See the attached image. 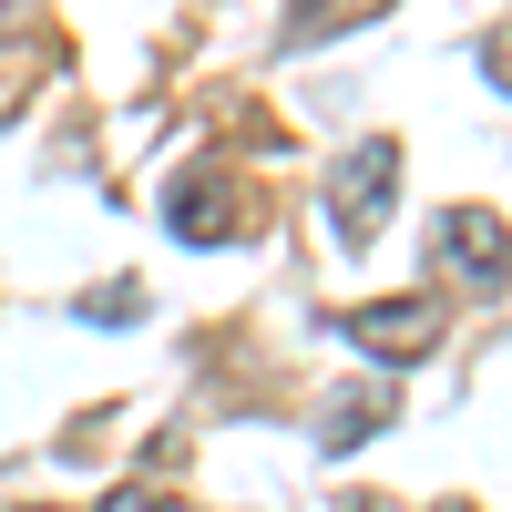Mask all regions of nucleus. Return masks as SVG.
I'll use <instances>...</instances> for the list:
<instances>
[{
	"mask_svg": "<svg viewBox=\"0 0 512 512\" xmlns=\"http://www.w3.org/2000/svg\"><path fill=\"white\" fill-rule=\"evenodd\" d=\"M11 512H62V502H11Z\"/></svg>",
	"mask_w": 512,
	"mask_h": 512,
	"instance_id": "9b49d317",
	"label": "nucleus"
},
{
	"mask_svg": "<svg viewBox=\"0 0 512 512\" xmlns=\"http://www.w3.org/2000/svg\"><path fill=\"white\" fill-rule=\"evenodd\" d=\"M431 256H441V277H461L472 297H502L512 287V226L492 216V205H441Z\"/></svg>",
	"mask_w": 512,
	"mask_h": 512,
	"instance_id": "20e7f679",
	"label": "nucleus"
},
{
	"mask_svg": "<svg viewBox=\"0 0 512 512\" xmlns=\"http://www.w3.org/2000/svg\"><path fill=\"white\" fill-rule=\"evenodd\" d=\"M0 11H21V0H0Z\"/></svg>",
	"mask_w": 512,
	"mask_h": 512,
	"instance_id": "ddd939ff",
	"label": "nucleus"
},
{
	"mask_svg": "<svg viewBox=\"0 0 512 512\" xmlns=\"http://www.w3.org/2000/svg\"><path fill=\"white\" fill-rule=\"evenodd\" d=\"M482 82H492V93H512V21L482 31Z\"/></svg>",
	"mask_w": 512,
	"mask_h": 512,
	"instance_id": "1a4fd4ad",
	"label": "nucleus"
},
{
	"mask_svg": "<svg viewBox=\"0 0 512 512\" xmlns=\"http://www.w3.org/2000/svg\"><path fill=\"white\" fill-rule=\"evenodd\" d=\"M267 226V205H256L246 175H226V164H195V175H175V195H164V236L175 246H236Z\"/></svg>",
	"mask_w": 512,
	"mask_h": 512,
	"instance_id": "f03ea898",
	"label": "nucleus"
},
{
	"mask_svg": "<svg viewBox=\"0 0 512 512\" xmlns=\"http://www.w3.org/2000/svg\"><path fill=\"white\" fill-rule=\"evenodd\" d=\"M52 72H62V41H52V31H31V21L0 31V123H21V103H31Z\"/></svg>",
	"mask_w": 512,
	"mask_h": 512,
	"instance_id": "39448f33",
	"label": "nucleus"
},
{
	"mask_svg": "<svg viewBox=\"0 0 512 512\" xmlns=\"http://www.w3.org/2000/svg\"><path fill=\"white\" fill-rule=\"evenodd\" d=\"M390 0H287V41L308 52V41H338V31H369Z\"/></svg>",
	"mask_w": 512,
	"mask_h": 512,
	"instance_id": "0eeeda50",
	"label": "nucleus"
},
{
	"mask_svg": "<svg viewBox=\"0 0 512 512\" xmlns=\"http://www.w3.org/2000/svg\"><path fill=\"white\" fill-rule=\"evenodd\" d=\"M369 431H390V379H359V390H338L328 420H318V451H359Z\"/></svg>",
	"mask_w": 512,
	"mask_h": 512,
	"instance_id": "423d86ee",
	"label": "nucleus"
},
{
	"mask_svg": "<svg viewBox=\"0 0 512 512\" xmlns=\"http://www.w3.org/2000/svg\"><path fill=\"white\" fill-rule=\"evenodd\" d=\"M441 512H472V502H441Z\"/></svg>",
	"mask_w": 512,
	"mask_h": 512,
	"instance_id": "f8f14e48",
	"label": "nucleus"
},
{
	"mask_svg": "<svg viewBox=\"0 0 512 512\" xmlns=\"http://www.w3.org/2000/svg\"><path fill=\"white\" fill-rule=\"evenodd\" d=\"M318 216H328L338 246H369L379 226L400 216V144H390V134L349 144V154L328 164V185H318Z\"/></svg>",
	"mask_w": 512,
	"mask_h": 512,
	"instance_id": "f257e3e1",
	"label": "nucleus"
},
{
	"mask_svg": "<svg viewBox=\"0 0 512 512\" xmlns=\"http://www.w3.org/2000/svg\"><path fill=\"white\" fill-rule=\"evenodd\" d=\"M82 318H93V328H123V318H144V287H93V297H82Z\"/></svg>",
	"mask_w": 512,
	"mask_h": 512,
	"instance_id": "6e6552de",
	"label": "nucleus"
},
{
	"mask_svg": "<svg viewBox=\"0 0 512 512\" xmlns=\"http://www.w3.org/2000/svg\"><path fill=\"white\" fill-rule=\"evenodd\" d=\"M103 512H185V502H164V492H103Z\"/></svg>",
	"mask_w": 512,
	"mask_h": 512,
	"instance_id": "9d476101",
	"label": "nucleus"
},
{
	"mask_svg": "<svg viewBox=\"0 0 512 512\" xmlns=\"http://www.w3.org/2000/svg\"><path fill=\"white\" fill-rule=\"evenodd\" d=\"M441 287H400V297H359L349 318H338V338H349L359 359H379V369H410V359H431L441 349Z\"/></svg>",
	"mask_w": 512,
	"mask_h": 512,
	"instance_id": "7ed1b4c3",
	"label": "nucleus"
}]
</instances>
